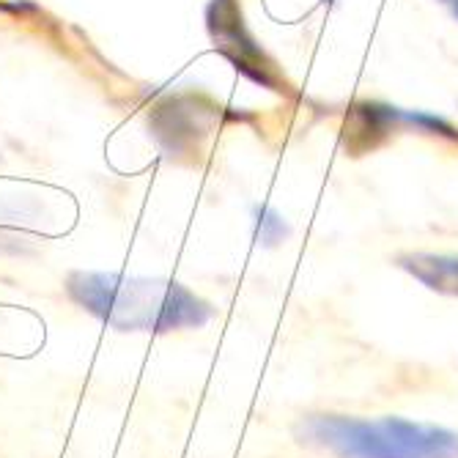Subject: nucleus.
<instances>
[{
  "instance_id": "obj_1",
  "label": "nucleus",
  "mask_w": 458,
  "mask_h": 458,
  "mask_svg": "<svg viewBox=\"0 0 458 458\" xmlns=\"http://www.w3.org/2000/svg\"><path fill=\"white\" fill-rule=\"evenodd\" d=\"M72 302L118 332H182L200 329L215 308L174 280L127 277L115 272H74L66 280Z\"/></svg>"
},
{
  "instance_id": "obj_5",
  "label": "nucleus",
  "mask_w": 458,
  "mask_h": 458,
  "mask_svg": "<svg viewBox=\"0 0 458 458\" xmlns=\"http://www.w3.org/2000/svg\"><path fill=\"white\" fill-rule=\"evenodd\" d=\"M453 9H455V14H458V0H453Z\"/></svg>"
},
{
  "instance_id": "obj_3",
  "label": "nucleus",
  "mask_w": 458,
  "mask_h": 458,
  "mask_svg": "<svg viewBox=\"0 0 458 458\" xmlns=\"http://www.w3.org/2000/svg\"><path fill=\"white\" fill-rule=\"evenodd\" d=\"M398 267L442 297H458V256L447 253H406Z\"/></svg>"
},
{
  "instance_id": "obj_4",
  "label": "nucleus",
  "mask_w": 458,
  "mask_h": 458,
  "mask_svg": "<svg viewBox=\"0 0 458 458\" xmlns=\"http://www.w3.org/2000/svg\"><path fill=\"white\" fill-rule=\"evenodd\" d=\"M256 236H259V244L275 247L288 236V225L283 223V217L277 212L269 209V206H261L256 212Z\"/></svg>"
},
{
  "instance_id": "obj_2",
  "label": "nucleus",
  "mask_w": 458,
  "mask_h": 458,
  "mask_svg": "<svg viewBox=\"0 0 458 458\" xmlns=\"http://www.w3.org/2000/svg\"><path fill=\"white\" fill-rule=\"evenodd\" d=\"M294 439L332 458H458V431L401 414H302Z\"/></svg>"
}]
</instances>
